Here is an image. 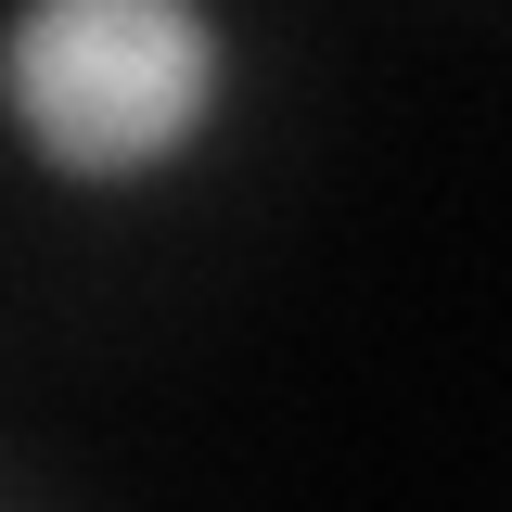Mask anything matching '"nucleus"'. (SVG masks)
I'll list each match as a JSON object with an SVG mask.
<instances>
[{"label": "nucleus", "mask_w": 512, "mask_h": 512, "mask_svg": "<svg viewBox=\"0 0 512 512\" xmlns=\"http://www.w3.org/2000/svg\"><path fill=\"white\" fill-rule=\"evenodd\" d=\"M244 116L231 0H13L0 13V128L52 192L128 205L192 180Z\"/></svg>", "instance_id": "f257e3e1"}]
</instances>
